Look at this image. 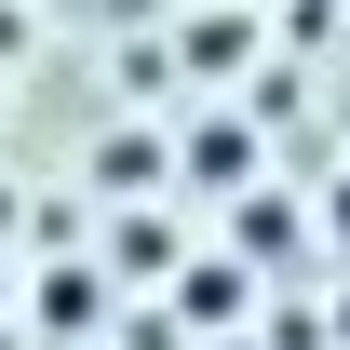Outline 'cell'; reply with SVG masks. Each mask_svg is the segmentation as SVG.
<instances>
[{
	"label": "cell",
	"mask_w": 350,
	"mask_h": 350,
	"mask_svg": "<svg viewBox=\"0 0 350 350\" xmlns=\"http://www.w3.org/2000/svg\"><path fill=\"white\" fill-rule=\"evenodd\" d=\"M337 243H350V189H337Z\"/></svg>",
	"instance_id": "1"
}]
</instances>
